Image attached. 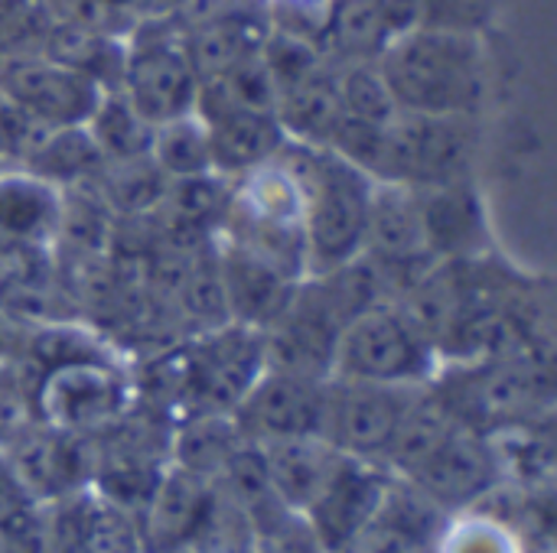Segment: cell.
<instances>
[{"instance_id":"ffe728a7","label":"cell","mask_w":557,"mask_h":553,"mask_svg":"<svg viewBox=\"0 0 557 553\" xmlns=\"http://www.w3.org/2000/svg\"><path fill=\"white\" fill-rule=\"evenodd\" d=\"M219 244V261H222V284H225V300H228V319L251 326V329H264L287 303V297L294 293V287L304 280L245 254L235 251L228 244Z\"/></svg>"},{"instance_id":"8fae6325","label":"cell","mask_w":557,"mask_h":553,"mask_svg":"<svg viewBox=\"0 0 557 553\" xmlns=\"http://www.w3.org/2000/svg\"><path fill=\"white\" fill-rule=\"evenodd\" d=\"M0 95L33 124L52 130L85 124L101 88L42 52H0Z\"/></svg>"},{"instance_id":"d6986e66","label":"cell","mask_w":557,"mask_h":553,"mask_svg":"<svg viewBox=\"0 0 557 553\" xmlns=\"http://www.w3.org/2000/svg\"><path fill=\"white\" fill-rule=\"evenodd\" d=\"M258 450L264 456L277 499L300 518L326 492V486L346 463V456L336 447H330L323 437L274 440V443H261Z\"/></svg>"},{"instance_id":"7a4b0ae2","label":"cell","mask_w":557,"mask_h":553,"mask_svg":"<svg viewBox=\"0 0 557 553\" xmlns=\"http://www.w3.org/2000/svg\"><path fill=\"white\" fill-rule=\"evenodd\" d=\"M304 192L307 274H326L362 254L375 179L326 147L287 140L274 156Z\"/></svg>"},{"instance_id":"30bf717a","label":"cell","mask_w":557,"mask_h":553,"mask_svg":"<svg viewBox=\"0 0 557 553\" xmlns=\"http://www.w3.org/2000/svg\"><path fill=\"white\" fill-rule=\"evenodd\" d=\"M411 391L414 388L330 378L326 381L323 440L349 460L382 466Z\"/></svg>"},{"instance_id":"6da1fadb","label":"cell","mask_w":557,"mask_h":553,"mask_svg":"<svg viewBox=\"0 0 557 553\" xmlns=\"http://www.w3.org/2000/svg\"><path fill=\"white\" fill-rule=\"evenodd\" d=\"M398 111L476 114L486 95V62L476 36L447 26H414L375 59Z\"/></svg>"},{"instance_id":"3957f363","label":"cell","mask_w":557,"mask_h":553,"mask_svg":"<svg viewBox=\"0 0 557 553\" xmlns=\"http://www.w3.org/2000/svg\"><path fill=\"white\" fill-rule=\"evenodd\" d=\"M215 238L297 280L307 277L304 192L297 179L277 160L232 179V196Z\"/></svg>"},{"instance_id":"9a60e30c","label":"cell","mask_w":557,"mask_h":553,"mask_svg":"<svg viewBox=\"0 0 557 553\" xmlns=\"http://www.w3.org/2000/svg\"><path fill=\"white\" fill-rule=\"evenodd\" d=\"M196 114L206 124L212 147V169L225 179H242L268 166L287 143L274 111L242 108L199 81Z\"/></svg>"},{"instance_id":"7402d4cb","label":"cell","mask_w":557,"mask_h":553,"mask_svg":"<svg viewBox=\"0 0 557 553\" xmlns=\"http://www.w3.org/2000/svg\"><path fill=\"white\" fill-rule=\"evenodd\" d=\"M414 192L434 257L444 261L476 254V241L483 235V209L480 199L470 192V183L428 186Z\"/></svg>"},{"instance_id":"2e32d148","label":"cell","mask_w":557,"mask_h":553,"mask_svg":"<svg viewBox=\"0 0 557 553\" xmlns=\"http://www.w3.org/2000/svg\"><path fill=\"white\" fill-rule=\"evenodd\" d=\"M215 505H219L215 482L170 463L157 479L144 512L137 515L147 553H173L196 544L209 528Z\"/></svg>"},{"instance_id":"9c48e42d","label":"cell","mask_w":557,"mask_h":553,"mask_svg":"<svg viewBox=\"0 0 557 553\" xmlns=\"http://www.w3.org/2000/svg\"><path fill=\"white\" fill-rule=\"evenodd\" d=\"M346 323L349 319L323 277L307 274L287 297L284 310L261 329L268 368L330 381Z\"/></svg>"},{"instance_id":"d590c367","label":"cell","mask_w":557,"mask_h":553,"mask_svg":"<svg viewBox=\"0 0 557 553\" xmlns=\"http://www.w3.org/2000/svg\"><path fill=\"white\" fill-rule=\"evenodd\" d=\"M98 3L124 20H137V10H140V0H98Z\"/></svg>"},{"instance_id":"7c38bea8","label":"cell","mask_w":557,"mask_h":553,"mask_svg":"<svg viewBox=\"0 0 557 553\" xmlns=\"http://www.w3.org/2000/svg\"><path fill=\"white\" fill-rule=\"evenodd\" d=\"M362 254L382 271L398 300L437 257L428 244L418 192L398 183H375Z\"/></svg>"},{"instance_id":"e575fe53","label":"cell","mask_w":557,"mask_h":553,"mask_svg":"<svg viewBox=\"0 0 557 553\" xmlns=\"http://www.w3.org/2000/svg\"><path fill=\"white\" fill-rule=\"evenodd\" d=\"M186 0H140L137 16H173Z\"/></svg>"},{"instance_id":"ba28073f","label":"cell","mask_w":557,"mask_h":553,"mask_svg":"<svg viewBox=\"0 0 557 553\" xmlns=\"http://www.w3.org/2000/svg\"><path fill=\"white\" fill-rule=\"evenodd\" d=\"M134 407V378L117 359L72 362L33 381V420L65 433H101Z\"/></svg>"},{"instance_id":"1f68e13d","label":"cell","mask_w":557,"mask_h":553,"mask_svg":"<svg viewBox=\"0 0 557 553\" xmlns=\"http://www.w3.org/2000/svg\"><path fill=\"white\" fill-rule=\"evenodd\" d=\"M434 553H522L516 535L496 521V518H483V515H470L460 518L454 515L444 528V535L437 538Z\"/></svg>"},{"instance_id":"44dd1931","label":"cell","mask_w":557,"mask_h":553,"mask_svg":"<svg viewBox=\"0 0 557 553\" xmlns=\"http://www.w3.org/2000/svg\"><path fill=\"white\" fill-rule=\"evenodd\" d=\"M460 424L463 420L457 417V411L450 407V401L444 398V391L434 381L414 388L382 466L392 476H401V479L411 476Z\"/></svg>"},{"instance_id":"836d02e7","label":"cell","mask_w":557,"mask_h":553,"mask_svg":"<svg viewBox=\"0 0 557 553\" xmlns=\"http://www.w3.org/2000/svg\"><path fill=\"white\" fill-rule=\"evenodd\" d=\"M382 7H385V13H388L398 36L424 23L421 20L424 16V0H382Z\"/></svg>"},{"instance_id":"277c9868","label":"cell","mask_w":557,"mask_h":553,"mask_svg":"<svg viewBox=\"0 0 557 553\" xmlns=\"http://www.w3.org/2000/svg\"><path fill=\"white\" fill-rule=\"evenodd\" d=\"M473 156L476 124L470 114L398 111L382 130V150L372 179L411 189L467 183Z\"/></svg>"},{"instance_id":"4316f807","label":"cell","mask_w":557,"mask_h":553,"mask_svg":"<svg viewBox=\"0 0 557 553\" xmlns=\"http://www.w3.org/2000/svg\"><path fill=\"white\" fill-rule=\"evenodd\" d=\"M166 183L170 179L150 160V153L131 156V160H104L101 169L91 176L95 192L101 196V202L111 209L114 218L150 215L160 205V199L166 192Z\"/></svg>"},{"instance_id":"484cf974","label":"cell","mask_w":557,"mask_h":553,"mask_svg":"<svg viewBox=\"0 0 557 553\" xmlns=\"http://www.w3.org/2000/svg\"><path fill=\"white\" fill-rule=\"evenodd\" d=\"M101 163L104 156L98 153L91 134L85 130V124H75V127L42 130L20 169L49 183L52 189H69L88 183L101 169Z\"/></svg>"},{"instance_id":"d6a6232c","label":"cell","mask_w":557,"mask_h":553,"mask_svg":"<svg viewBox=\"0 0 557 553\" xmlns=\"http://www.w3.org/2000/svg\"><path fill=\"white\" fill-rule=\"evenodd\" d=\"M46 127L33 124L23 111H16L3 95H0V173L3 169H20L33 143L39 140Z\"/></svg>"},{"instance_id":"8d00e7d4","label":"cell","mask_w":557,"mask_h":553,"mask_svg":"<svg viewBox=\"0 0 557 553\" xmlns=\"http://www.w3.org/2000/svg\"><path fill=\"white\" fill-rule=\"evenodd\" d=\"M173 553H215L212 548H206V544H189V548H180V551Z\"/></svg>"},{"instance_id":"5bb4252c","label":"cell","mask_w":557,"mask_h":553,"mask_svg":"<svg viewBox=\"0 0 557 553\" xmlns=\"http://www.w3.org/2000/svg\"><path fill=\"white\" fill-rule=\"evenodd\" d=\"M326 381L264 368L232 411L242 437L255 447L294 437H323Z\"/></svg>"},{"instance_id":"5b68a950","label":"cell","mask_w":557,"mask_h":553,"mask_svg":"<svg viewBox=\"0 0 557 553\" xmlns=\"http://www.w3.org/2000/svg\"><path fill=\"white\" fill-rule=\"evenodd\" d=\"M437 375L441 355L395 300L352 316L339 336L333 378L418 388Z\"/></svg>"},{"instance_id":"cb8c5ba5","label":"cell","mask_w":557,"mask_h":553,"mask_svg":"<svg viewBox=\"0 0 557 553\" xmlns=\"http://www.w3.org/2000/svg\"><path fill=\"white\" fill-rule=\"evenodd\" d=\"M339 98H336V65L326 62L310 78L277 91L274 117L287 140L307 147H326L336 121H339Z\"/></svg>"},{"instance_id":"f1b7e54d","label":"cell","mask_w":557,"mask_h":553,"mask_svg":"<svg viewBox=\"0 0 557 553\" xmlns=\"http://www.w3.org/2000/svg\"><path fill=\"white\" fill-rule=\"evenodd\" d=\"M150 160L163 169L166 179H183V176H199V173H215L212 169V147L202 117L183 114L166 124L153 127L150 140Z\"/></svg>"},{"instance_id":"603a6c76","label":"cell","mask_w":557,"mask_h":553,"mask_svg":"<svg viewBox=\"0 0 557 553\" xmlns=\"http://www.w3.org/2000/svg\"><path fill=\"white\" fill-rule=\"evenodd\" d=\"M398 39L382 0H330L320 49L330 62H375Z\"/></svg>"},{"instance_id":"d4e9b609","label":"cell","mask_w":557,"mask_h":553,"mask_svg":"<svg viewBox=\"0 0 557 553\" xmlns=\"http://www.w3.org/2000/svg\"><path fill=\"white\" fill-rule=\"evenodd\" d=\"M232 414H193L180 417L170 430V463L215 482L228 460L245 447Z\"/></svg>"},{"instance_id":"52a82bcc","label":"cell","mask_w":557,"mask_h":553,"mask_svg":"<svg viewBox=\"0 0 557 553\" xmlns=\"http://www.w3.org/2000/svg\"><path fill=\"white\" fill-rule=\"evenodd\" d=\"M264 368L268 359L261 329L225 323L219 329L186 336L180 417L232 414Z\"/></svg>"},{"instance_id":"e0dca14e","label":"cell","mask_w":557,"mask_h":553,"mask_svg":"<svg viewBox=\"0 0 557 553\" xmlns=\"http://www.w3.org/2000/svg\"><path fill=\"white\" fill-rule=\"evenodd\" d=\"M388 482H392L388 469L346 456L326 492L304 515L317 544L326 553H339L356 535H362L379 518Z\"/></svg>"},{"instance_id":"f546056e","label":"cell","mask_w":557,"mask_h":553,"mask_svg":"<svg viewBox=\"0 0 557 553\" xmlns=\"http://www.w3.org/2000/svg\"><path fill=\"white\" fill-rule=\"evenodd\" d=\"M78 528L85 553H147L137 515L111 505L98 492H78Z\"/></svg>"},{"instance_id":"4dcf8cb0","label":"cell","mask_w":557,"mask_h":553,"mask_svg":"<svg viewBox=\"0 0 557 553\" xmlns=\"http://www.w3.org/2000/svg\"><path fill=\"white\" fill-rule=\"evenodd\" d=\"M336 65V98L343 117L388 124L398 114V104L375 62H333Z\"/></svg>"},{"instance_id":"83f0119b","label":"cell","mask_w":557,"mask_h":553,"mask_svg":"<svg viewBox=\"0 0 557 553\" xmlns=\"http://www.w3.org/2000/svg\"><path fill=\"white\" fill-rule=\"evenodd\" d=\"M85 130L91 134V140L104 160L144 156V153H150V140H153V124H147L117 88L101 91L91 117L85 121Z\"/></svg>"},{"instance_id":"8992f818","label":"cell","mask_w":557,"mask_h":553,"mask_svg":"<svg viewBox=\"0 0 557 553\" xmlns=\"http://www.w3.org/2000/svg\"><path fill=\"white\" fill-rule=\"evenodd\" d=\"M117 91L153 127L196 111L199 75L186 55L183 33L170 16L134 20L124 36V72Z\"/></svg>"},{"instance_id":"4fadbf2b","label":"cell","mask_w":557,"mask_h":553,"mask_svg":"<svg viewBox=\"0 0 557 553\" xmlns=\"http://www.w3.org/2000/svg\"><path fill=\"white\" fill-rule=\"evenodd\" d=\"M401 479V476H398ZM411 486H418L434 505H441L447 515H463L486 502L503 482V463L496 453V443L490 433L460 424L411 476H405Z\"/></svg>"},{"instance_id":"ac0fdd59","label":"cell","mask_w":557,"mask_h":553,"mask_svg":"<svg viewBox=\"0 0 557 553\" xmlns=\"http://www.w3.org/2000/svg\"><path fill=\"white\" fill-rule=\"evenodd\" d=\"M268 29H271L268 3H251V7H238V10L209 16L202 23H193L180 33H183L186 55L202 81V78H215V75L228 72L232 65L258 55Z\"/></svg>"}]
</instances>
